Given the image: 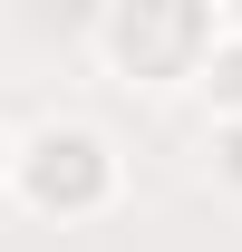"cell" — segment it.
Returning a JSON list of instances; mask_svg holds the SVG:
<instances>
[{"mask_svg":"<svg viewBox=\"0 0 242 252\" xmlns=\"http://www.w3.org/2000/svg\"><path fill=\"white\" fill-rule=\"evenodd\" d=\"M107 146H97L88 126H49V136H30V156H20V185H30V204H97L107 194Z\"/></svg>","mask_w":242,"mask_h":252,"instance_id":"1","label":"cell"},{"mask_svg":"<svg viewBox=\"0 0 242 252\" xmlns=\"http://www.w3.org/2000/svg\"><path fill=\"white\" fill-rule=\"evenodd\" d=\"M204 88H223V97L242 107V59H204Z\"/></svg>","mask_w":242,"mask_h":252,"instance_id":"2","label":"cell"},{"mask_svg":"<svg viewBox=\"0 0 242 252\" xmlns=\"http://www.w3.org/2000/svg\"><path fill=\"white\" fill-rule=\"evenodd\" d=\"M223 175H233V185H242V126H233V136H223Z\"/></svg>","mask_w":242,"mask_h":252,"instance_id":"3","label":"cell"}]
</instances>
